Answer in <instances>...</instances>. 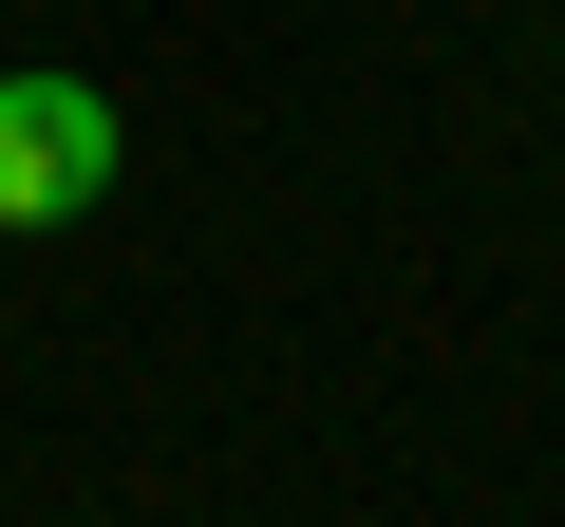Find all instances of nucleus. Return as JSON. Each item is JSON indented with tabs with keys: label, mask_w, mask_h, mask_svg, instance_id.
Returning a JSON list of instances; mask_svg holds the SVG:
<instances>
[{
	"label": "nucleus",
	"mask_w": 565,
	"mask_h": 527,
	"mask_svg": "<svg viewBox=\"0 0 565 527\" xmlns=\"http://www.w3.org/2000/svg\"><path fill=\"white\" fill-rule=\"evenodd\" d=\"M95 189H114V95L95 76H0V245L76 226Z\"/></svg>",
	"instance_id": "nucleus-1"
}]
</instances>
